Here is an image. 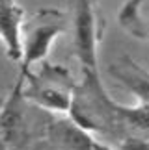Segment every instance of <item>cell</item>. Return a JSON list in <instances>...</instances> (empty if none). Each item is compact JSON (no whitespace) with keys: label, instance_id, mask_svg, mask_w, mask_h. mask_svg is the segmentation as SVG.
<instances>
[{"label":"cell","instance_id":"cell-1","mask_svg":"<svg viewBox=\"0 0 149 150\" xmlns=\"http://www.w3.org/2000/svg\"><path fill=\"white\" fill-rule=\"evenodd\" d=\"M67 115L86 132L112 135L117 143L129 135H149V108L117 104L106 93L99 72L82 71Z\"/></svg>","mask_w":149,"mask_h":150},{"label":"cell","instance_id":"cell-2","mask_svg":"<svg viewBox=\"0 0 149 150\" xmlns=\"http://www.w3.org/2000/svg\"><path fill=\"white\" fill-rule=\"evenodd\" d=\"M77 85L78 82L73 78L67 67L41 61L37 71H30L24 76L22 95L28 104H34L41 109L69 113Z\"/></svg>","mask_w":149,"mask_h":150},{"label":"cell","instance_id":"cell-3","mask_svg":"<svg viewBox=\"0 0 149 150\" xmlns=\"http://www.w3.org/2000/svg\"><path fill=\"white\" fill-rule=\"evenodd\" d=\"M67 28L65 13L58 8H41L24 22L22 28V61L21 76H26L36 63L45 61L50 47Z\"/></svg>","mask_w":149,"mask_h":150},{"label":"cell","instance_id":"cell-4","mask_svg":"<svg viewBox=\"0 0 149 150\" xmlns=\"http://www.w3.org/2000/svg\"><path fill=\"white\" fill-rule=\"evenodd\" d=\"M24 76H17L0 106V150H26L32 141L26 98L22 95Z\"/></svg>","mask_w":149,"mask_h":150},{"label":"cell","instance_id":"cell-5","mask_svg":"<svg viewBox=\"0 0 149 150\" xmlns=\"http://www.w3.org/2000/svg\"><path fill=\"white\" fill-rule=\"evenodd\" d=\"M101 32L97 28V15L91 0H74L73 17V47L74 56L82 65V71L99 72L97 47Z\"/></svg>","mask_w":149,"mask_h":150},{"label":"cell","instance_id":"cell-6","mask_svg":"<svg viewBox=\"0 0 149 150\" xmlns=\"http://www.w3.org/2000/svg\"><path fill=\"white\" fill-rule=\"evenodd\" d=\"M26 15L17 0H0V43L9 61H22V28Z\"/></svg>","mask_w":149,"mask_h":150},{"label":"cell","instance_id":"cell-7","mask_svg":"<svg viewBox=\"0 0 149 150\" xmlns=\"http://www.w3.org/2000/svg\"><path fill=\"white\" fill-rule=\"evenodd\" d=\"M108 72L117 83H121L136 96L140 106L149 108V69H145L130 56L123 54L110 65Z\"/></svg>","mask_w":149,"mask_h":150},{"label":"cell","instance_id":"cell-8","mask_svg":"<svg viewBox=\"0 0 149 150\" xmlns=\"http://www.w3.org/2000/svg\"><path fill=\"white\" fill-rule=\"evenodd\" d=\"M47 141L52 150H93L95 137L67 115L47 122Z\"/></svg>","mask_w":149,"mask_h":150},{"label":"cell","instance_id":"cell-9","mask_svg":"<svg viewBox=\"0 0 149 150\" xmlns=\"http://www.w3.org/2000/svg\"><path fill=\"white\" fill-rule=\"evenodd\" d=\"M117 150H149V135H129L117 143Z\"/></svg>","mask_w":149,"mask_h":150},{"label":"cell","instance_id":"cell-10","mask_svg":"<svg viewBox=\"0 0 149 150\" xmlns=\"http://www.w3.org/2000/svg\"><path fill=\"white\" fill-rule=\"evenodd\" d=\"M144 41H149V19L144 21Z\"/></svg>","mask_w":149,"mask_h":150},{"label":"cell","instance_id":"cell-11","mask_svg":"<svg viewBox=\"0 0 149 150\" xmlns=\"http://www.w3.org/2000/svg\"><path fill=\"white\" fill-rule=\"evenodd\" d=\"M0 106H2V100H0Z\"/></svg>","mask_w":149,"mask_h":150},{"label":"cell","instance_id":"cell-12","mask_svg":"<svg viewBox=\"0 0 149 150\" xmlns=\"http://www.w3.org/2000/svg\"><path fill=\"white\" fill-rule=\"evenodd\" d=\"M36 150H39V148H36Z\"/></svg>","mask_w":149,"mask_h":150}]
</instances>
